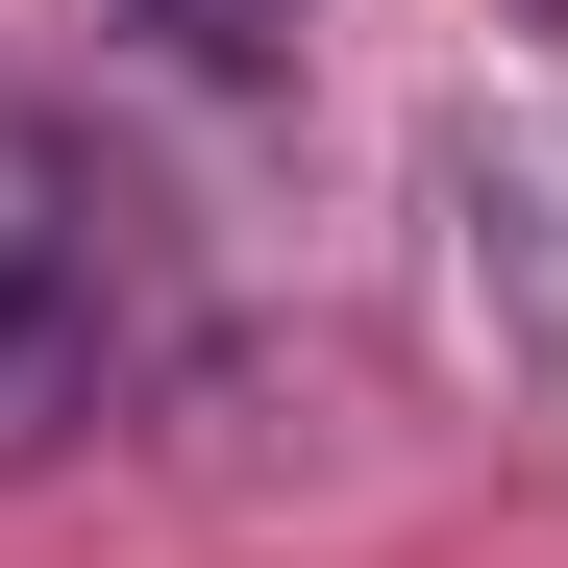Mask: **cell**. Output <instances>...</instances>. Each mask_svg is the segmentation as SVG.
Listing matches in <instances>:
<instances>
[{
	"label": "cell",
	"mask_w": 568,
	"mask_h": 568,
	"mask_svg": "<svg viewBox=\"0 0 568 568\" xmlns=\"http://www.w3.org/2000/svg\"><path fill=\"white\" fill-rule=\"evenodd\" d=\"M124 371V223L50 124H0V469H50Z\"/></svg>",
	"instance_id": "obj_1"
},
{
	"label": "cell",
	"mask_w": 568,
	"mask_h": 568,
	"mask_svg": "<svg viewBox=\"0 0 568 568\" xmlns=\"http://www.w3.org/2000/svg\"><path fill=\"white\" fill-rule=\"evenodd\" d=\"M149 50L173 74H272V0H149Z\"/></svg>",
	"instance_id": "obj_2"
}]
</instances>
